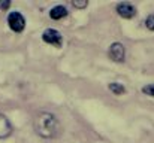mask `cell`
Wrapping results in <instances>:
<instances>
[{
	"instance_id": "obj_1",
	"label": "cell",
	"mask_w": 154,
	"mask_h": 143,
	"mask_svg": "<svg viewBox=\"0 0 154 143\" xmlns=\"http://www.w3.org/2000/svg\"><path fill=\"white\" fill-rule=\"evenodd\" d=\"M35 131L44 139H57L60 137L63 128L60 121L50 112H41L33 121Z\"/></svg>"
},
{
	"instance_id": "obj_2",
	"label": "cell",
	"mask_w": 154,
	"mask_h": 143,
	"mask_svg": "<svg viewBox=\"0 0 154 143\" xmlns=\"http://www.w3.org/2000/svg\"><path fill=\"white\" fill-rule=\"evenodd\" d=\"M8 24L11 30H14L15 33H21L26 27V18L20 12H11L8 15Z\"/></svg>"
},
{
	"instance_id": "obj_3",
	"label": "cell",
	"mask_w": 154,
	"mask_h": 143,
	"mask_svg": "<svg viewBox=\"0 0 154 143\" xmlns=\"http://www.w3.org/2000/svg\"><path fill=\"white\" fill-rule=\"evenodd\" d=\"M42 39H44V42H47V43H50V45H54V46H57V48L61 46V42H63L61 34H60L57 30H54V28L45 30L44 34H42Z\"/></svg>"
},
{
	"instance_id": "obj_4",
	"label": "cell",
	"mask_w": 154,
	"mask_h": 143,
	"mask_svg": "<svg viewBox=\"0 0 154 143\" xmlns=\"http://www.w3.org/2000/svg\"><path fill=\"white\" fill-rule=\"evenodd\" d=\"M109 58L112 61H117V63L124 61V46L120 42H114L109 46Z\"/></svg>"
},
{
	"instance_id": "obj_5",
	"label": "cell",
	"mask_w": 154,
	"mask_h": 143,
	"mask_svg": "<svg viewBox=\"0 0 154 143\" xmlns=\"http://www.w3.org/2000/svg\"><path fill=\"white\" fill-rule=\"evenodd\" d=\"M117 12H118L120 16H123V18H126V19H130V18L135 16L136 9H135L130 3H120V4L117 6Z\"/></svg>"
},
{
	"instance_id": "obj_6",
	"label": "cell",
	"mask_w": 154,
	"mask_h": 143,
	"mask_svg": "<svg viewBox=\"0 0 154 143\" xmlns=\"http://www.w3.org/2000/svg\"><path fill=\"white\" fill-rule=\"evenodd\" d=\"M11 133H12V125L9 119L0 113V139H6L8 136H11Z\"/></svg>"
},
{
	"instance_id": "obj_7",
	"label": "cell",
	"mask_w": 154,
	"mask_h": 143,
	"mask_svg": "<svg viewBox=\"0 0 154 143\" xmlns=\"http://www.w3.org/2000/svg\"><path fill=\"white\" fill-rule=\"evenodd\" d=\"M67 15V9L64 6H54L50 10V16L52 19H61Z\"/></svg>"
},
{
	"instance_id": "obj_8",
	"label": "cell",
	"mask_w": 154,
	"mask_h": 143,
	"mask_svg": "<svg viewBox=\"0 0 154 143\" xmlns=\"http://www.w3.org/2000/svg\"><path fill=\"white\" fill-rule=\"evenodd\" d=\"M109 90L117 95H121L126 93V88H124L121 84H118V82H111V84H109Z\"/></svg>"
},
{
	"instance_id": "obj_9",
	"label": "cell",
	"mask_w": 154,
	"mask_h": 143,
	"mask_svg": "<svg viewBox=\"0 0 154 143\" xmlns=\"http://www.w3.org/2000/svg\"><path fill=\"white\" fill-rule=\"evenodd\" d=\"M145 25H147L148 30H153L154 31V13H151V15L147 16V19H145Z\"/></svg>"
},
{
	"instance_id": "obj_10",
	"label": "cell",
	"mask_w": 154,
	"mask_h": 143,
	"mask_svg": "<svg viewBox=\"0 0 154 143\" xmlns=\"http://www.w3.org/2000/svg\"><path fill=\"white\" fill-rule=\"evenodd\" d=\"M142 93L147 95H150V97H154V84H150V85H145L144 88H142Z\"/></svg>"
},
{
	"instance_id": "obj_11",
	"label": "cell",
	"mask_w": 154,
	"mask_h": 143,
	"mask_svg": "<svg viewBox=\"0 0 154 143\" xmlns=\"http://www.w3.org/2000/svg\"><path fill=\"white\" fill-rule=\"evenodd\" d=\"M72 4H73L76 9H82V7H85L88 3H87V0H73Z\"/></svg>"
},
{
	"instance_id": "obj_12",
	"label": "cell",
	"mask_w": 154,
	"mask_h": 143,
	"mask_svg": "<svg viewBox=\"0 0 154 143\" xmlns=\"http://www.w3.org/2000/svg\"><path fill=\"white\" fill-rule=\"evenodd\" d=\"M9 6H11V1H9V0H5V1H0V9H3V10H6V9H9Z\"/></svg>"
}]
</instances>
